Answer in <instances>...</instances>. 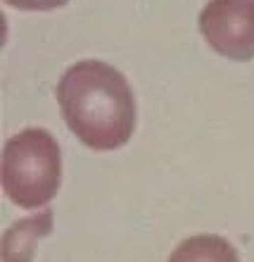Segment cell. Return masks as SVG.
Here are the masks:
<instances>
[{"mask_svg":"<svg viewBox=\"0 0 254 262\" xmlns=\"http://www.w3.org/2000/svg\"><path fill=\"white\" fill-rule=\"evenodd\" d=\"M69 131L93 150H117L136 129V100L126 76L103 60L71 64L57 83Z\"/></svg>","mask_w":254,"mask_h":262,"instance_id":"6da1fadb","label":"cell"},{"mask_svg":"<svg viewBox=\"0 0 254 262\" xmlns=\"http://www.w3.org/2000/svg\"><path fill=\"white\" fill-rule=\"evenodd\" d=\"M62 181V155L53 134L24 129L3 148V191L14 205L36 210L57 195Z\"/></svg>","mask_w":254,"mask_h":262,"instance_id":"7a4b0ae2","label":"cell"},{"mask_svg":"<svg viewBox=\"0 0 254 262\" xmlns=\"http://www.w3.org/2000/svg\"><path fill=\"white\" fill-rule=\"evenodd\" d=\"M199 31L209 48L228 60L254 57V0H209L199 12Z\"/></svg>","mask_w":254,"mask_h":262,"instance_id":"3957f363","label":"cell"},{"mask_svg":"<svg viewBox=\"0 0 254 262\" xmlns=\"http://www.w3.org/2000/svg\"><path fill=\"white\" fill-rule=\"evenodd\" d=\"M53 210L27 217L17 222L5 231L3 236V262H31L34 260V246L53 231Z\"/></svg>","mask_w":254,"mask_h":262,"instance_id":"277c9868","label":"cell"},{"mask_svg":"<svg viewBox=\"0 0 254 262\" xmlns=\"http://www.w3.org/2000/svg\"><path fill=\"white\" fill-rule=\"evenodd\" d=\"M169 262H240L238 250L221 236L199 234L179 243Z\"/></svg>","mask_w":254,"mask_h":262,"instance_id":"5b68a950","label":"cell"},{"mask_svg":"<svg viewBox=\"0 0 254 262\" xmlns=\"http://www.w3.org/2000/svg\"><path fill=\"white\" fill-rule=\"evenodd\" d=\"M7 5L17 7V10H27V12H45V10H57V7L67 5L69 0H5Z\"/></svg>","mask_w":254,"mask_h":262,"instance_id":"8992f818","label":"cell"}]
</instances>
